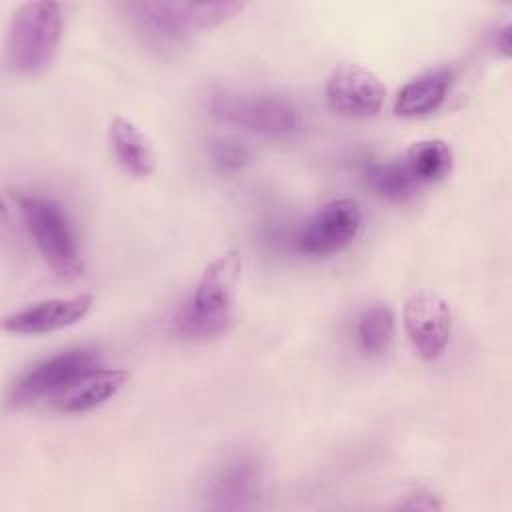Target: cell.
Listing matches in <instances>:
<instances>
[{"instance_id": "cell-1", "label": "cell", "mask_w": 512, "mask_h": 512, "mask_svg": "<svg viewBox=\"0 0 512 512\" xmlns=\"http://www.w3.org/2000/svg\"><path fill=\"white\" fill-rule=\"evenodd\" d=\"M240 272L242 256L238 250H226L214 258L180 308L174 320L176 330L190 338H208L224 332L232 320Z\"/></svg>"}, {"instance_id": "cell-2", "label": "cell", "mask_w": 512, "mask_h": 512, "mask_svg": "<svg viewBox=\"0 0 512 512\" xmlns=\"http://www.w3.org/2000/svg\"><path fill=\"white\" fill-rule=\"evenodd\" d=\"M22 222L46 264L64 278L82 274V254L68 214L62 206L42 194L28 192L16 196Z\"/></svg>"}, {"instance_id": "cell-3", "label": "cell", "mask_w": 512, "mask_h": 512, "mask_svg": "<svg viewBox=\"0 0 512 512\" xmlns=\"http://www.w3.org/2000/svg\"><path fill=\"white\" fill-rule=\"evenodd\" d=\"M62 38V6L58 2H24L8 26V60L18 74H38L56 56Z\"/></svg>"}, {"instance_id": "cell-4", "label": "cell", "mask_w": 512, "mask_h": 512, "mask_svg": "<svg viewBox=\"0 0 512 512\" xmlns=\"http://www.w3.org/2000/svg\"><path fill=\"white\" fill-rule=\"evenodd\" d=\"M206 108L220 122L264 136H290L300 128L296 106L280 94L220 88L210 94Z\"/></svg>"}, {"instance_id": "cell-5", "label": "cell", "mask_w": 512, "mask_h": 512, "mask_svg": "<svg viewBox=\"0 0 512 512\" xmlns=\"http://www.w3.org/2000/svg\"><path fill=\"white\" fill-rule=\"evenodd\" d=\"M100 354L92 346H74L50 354L24 370L10 388L12 406L34 404L46 396L62 394L80 378L96 370Z\"/></svg>"}, {"instance_id": "cell-6", "label": "cell", "mask_w": 512, "mask_h": 512, "mask_svg": "<svg viewBox=\"0 0 512 512\" xmlns=\"http://www.w3.org/2000/svg\"><path fill=\"white\" fill-rule=\"evenodd\" d=\"M126 16L140 40L158 52L182 48L196 28L192 2H128Z\"/></svg>"}, {"instance_id": "cell-7", "label": "cell", "mask_w": 512, "mask_h": 512, "mask_svg": "<svg viewBox=\"0 0 512 512\" xmlns=\"http://www.w3.org/2000/svg\"><path fill=\"white\" fill-rule=\"evenodd\" d=\"M360 224V206L352 198H334L304 222L296 236V248L312 258L330 256L356 238Z\"/></svg>"}, {"instance_id": "cell-8", "label": "cell", "mask_w": 512, "mask_h": 512, "mask_svg": "<svg viewBox=\"0 0 512 512\" xmlns=\"http://www.w3.org/2000/svg\"><path fill=\"white\" fill-rule=\"evenodd\" d=\"M324 94L336 114L370 118L380 112L386 100V86L370 68L356 62H340L330 70Z\"/></svg>"}, {"instance_id": "cell-9", "label": "cell", "mask_w": 512, "mask_h": 512, "mask_svg": "<svg viewBox=\"0 0 512 512\" xmlns=\"http://www.w3.org/2000/svg\"><path fill=\"white\" fill-rule=\"evenodd\" d=\"M402 322L412 348L424 360L444 354L452 336L450 304L432 290H418L406 298Z\"/></svg>"}, {"instance_id": "cell-10", "label": "cell", "mask_w": 512, "mask_h": 512, "mask_svg": "<svg viewBox=\"0 0 512 512\" xmlns=\"http://www.w3.org/2000/svg\"><path fill=\"white\" fill-rule=\"evenodd\" d=\"M260 478V462L254 454H230L212 472L206 486V498L210 500V506L218 510L246 508L250 506L254 496H258Z\"/></svg>"}, {"instance_id": "cell-11", "label": "cell", "mask_w": 512, "mask_h": 512, "mask_svg": "<svg viewBox=\"0 0 512 512\" xmlns=\"http://www.w3.org/2000/svg\"><path fill=\"white\" fill-rule=\"evenodd\" d=\"M92 294L46 298L28 304L4 318V330L12 334H46L80 322L92 308Z\"/></svg>"}, {"instance_id": "cell-12", "label": "cell", "mask_w": 512, "mask_h": 512, "mask_svg": "<svg viewBox=\"0 0 512 512\" xmlns=\"http://www.w3.org/2000/svg\"><path fill=\"white\" fill-rule=\"evenodd\" d=\"M108 142L116 162L132 176H150L156 168V152L148 136L128 118L114 116L108 124Z\"/></svg>"}, {"instance_id": "cell-13", "label": "cell", "mask_w": 512, "mask_h": 512, "mask_svg": "<svg viewBox=\"0 0 512 512\" xmlns=\"http://www.w3.org/2000/svg\"><path fill=\"white\" fill-rule=\"evenodd\" d=\"M130 372L124 368H96L68 390H64L56 406L62 412H88L114 398L128 382Z\"/></svg>"}, {"instance_id": "cell-14", "label": "cell", "mask_w": 512, "mask_h": 512, "mask_svg": "<svg viewBox=\"0 0 512 512\" xmlns=\"http://www.w3.org/2000/svg\"><path fill=\"white\" fill-rule=\"evenodd\" d=\"M450 88V72L436 68L408 80L394 98V112L398 116L414 118L434 112L446 98Z\"/></svg>"}, {"instance_id": "cell-15", "label": "cell", "mask_w": 512, "mask_h": 512, "mask_svg": "<svg viewBox=\"0 0 512 512\" xmlns=\"http://www.w3.org/2000/svg\"><path fill=\"white\" fill-rule=\"evenodd\" d=\"M404 164L408 166L414 180L422 184H432L450 174L454 164V154L448 142L440 138H424L406 150Z\"/></svg>"}, {"instance_id": "cell-16", "label": "cell", "mask_w": 512, "mask_h": 512, "mask_svg": "<svg viewBox=\"0 0 512 512\" xmlns=\"http://www.w3.org/2000/svg\"><path fill=\"white\" fill-rule=\"evenodd\" d=\"M354 338L358 348L368 356L386 352L394 338V312L386 304L366 306L354 322Z\"/></svg>"}, {"instance_id": "cell-17", "label": "cell", "mask_w": 512, "mask_h": 512, "mask_svg": "<svg viewBox=\"0 0 512 512\" xmlns=\"http://www.w3.org/2000/svg\"><path fill=\"white\" fill-rule=\"evenodd\" d=\"M364 178L378 196L388 200H404L412 196L420 186L404 160L368 162L364 168Z\"/></svg>"}, {"instance_id": "cell-18", "label": "cell", "mask_w": 512, "mask_h": 512, "mask_svg": "<svg viewBox=\"0 0 512 512\" xmlns=\"http://www.w3.org/2000/svg\"><path fill=\"white\" fill-rule=\"evenodd\" d=\"M210 158L220 172L234 174L250 164V150L234 138H218L210 144Z\"/></svg>"}, {"instance_id": "cell-19", "label": "cell", "mask_w": 512, "mask_h": 512, "mask_svg": "<svg viewBox=\"0 0 512 512\" xmlns=\"http://www.w3.org/2000/svg\"><path fill=\"white\" fill-rule=\"evenodd\" d=\"M396 508H402V510H440L442 502L430 490H416L404 502H400Z\"/></svg>"}, {"instance_id": "cell-20", "label": "cell", "mask_w": 512, "mask_h": 512, "mask_svg": "<svg viewBox=\"0 0 512 512\" xmlns=\"http://www.w3.org/2000/svg\"><path fill=\"white\" fill-rule=\"evenodd\" d=\"M510 36H512L510 22H504V24L498 26V28L494 30V34H492V44L496 46V50H500L502 56H508V54H510V44H512Z\"/></svg>"}]
</instances>
